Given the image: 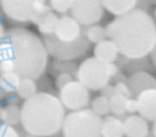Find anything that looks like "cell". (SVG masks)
<instances>
[{"instance_id":"277c9868","label":"cell","mask_w":156,"mask_h":137,"mask_svg":"<svg viewBox=\"0 0 156 137\" xmlns=\"http://www.w3.org/2000/svg\"><path fill=\"white\" fill-rule=\"evenodd\" d=\"M101 116L83 108L65 115L62 124L63 137H101Z\"/></svg>"},{"instance_id":"7a4b0ae2","label":"cell","mask_w":156,"mask_h":137,"mask_svg":"<svg viewBox=\"0 0 156 137\" xmlns=\"http://www.w3.org/2000/svg\"><path fill=\"white\" fill-rule=\"evenodd\" d=\"M48 52L40 39L26 28H12L0 41V58L12 60L21 78H40L48 65Z\"/></svg>"},{"instance_id":"cb8c5ba5","label":"cell","mask_w":156,"mask_h":137,"mask_svg":"<svg viewBox=\"0 0 156 137\" xmlns=\"http://www.w3.org/2000/svg\"><path fill=\"white\" fill-rule=\"evenodd\" d=\"M91 109L93 113H96L99 116H104L110 113V104H108V99L106 97H97L93 99L91 104Z\"/></svg>"},{"instance_id":"4fadbf2b","label":"cell","mask_w":156,"mask_h":137,"mask_svg":"<svg viewBox=\"0 0 156 137\" xmlns=\"http://www.w3.org/2000/svg\"><path fill=\"white\" fill-rule=\"evenodd\" d=\"M155 78L144 71H135L127 80V86L132 95H139L141 92L155 86Z\"/></svg>"},{"instance_id":"3957f363","label":"cell","mask_w":156,"mask_h":137,"mask_svg":"<svg viewBox=\"0 0 156 137\" xmlns=\"http://www.w3.org/2000/svg\"><path fill=\"white\" fill-rule=\"evenodd\" d=\"M20 109L22 128L37 137H51L61 131L66 115L59 99L46 92L25 100Z\"/></svg>"},{"instance_id":"7c38bea8","label":"cell","mask_w":156,"mask_h":137,"mask_svg":"<svg viewBox=\"0 0 156 137\" xmlns=\"http://www.w3.org/2000/svg\"><path fill=\"white\" fill-rule=\"evenodd\" d=\"M126 137H147L149 134L148 121L140 115H130L122 122Z\"/></svg>"},{"instance_id":"d4e9b609","label":"cell","mask_w":156,"mask_h":137,"mask_svg":"<svg viewBox=\"0 0 156 137\" xmlns=\"http://www.w3.org/2000/svg\"><path fill=\"white\" fill-rule=\"evenodd\" d=\"M73 0H48V5L51 8L52 12L59 14H64L70 11Z\"/></svg>"},{"instance_id":"d6a6232c","label":"cell","mask_w":156,"mask_h":137,"mask_svg":"<svg viewBox=\"0 0 156 137\" xmlns=\"http://www.w3.org/2000/svg\"><path fill=\"white\" fill-rule=\"evenodd\" d=\"M150 58H151L153 64H154V65H155V67H156V46H155V48L153 49V51L150 52Z\"/></svg>"},{"instance_id":"484cf974","label":"cell","mask_w":156,"mask_h":137,"mask_svg":"<svg viewBox=\"0 0 156 137\" xmlns=\"http://www.w3.org/2000/svg\"><path fill=\"white\" fill-rule=\"evenodd\" d=\"M0 137H20L18 130L13 125L0 123Z\"/></svg>"},{"instance_id":"e575fe53","label":"cell","mask_w":156,"mask_h":137,"mask_svg":"<svg viewBox=\"0 0 156 137\" xmlns=\"http://www.w3.org/2000/svg\"><path fill=\"white\" fill-rule=\"evenodd\" d=\"M7 97V93L1 87H0V100H2V99H6Z\"/></svg>"},{"instance_id":"d590c367","label":"cell","mask_w":156,"mask_h":137,"mask_svg":"<svg viewBox=\"0 0 156 137\" xmlns=\"http://www.w3.org/2000/svg\"><path fill=\"white\" fill-rule=\"evenodd\" d=\"M153 135H154V137H156V120L154 121V124H153Z\"/></svg>"},{"instance_id":"2e32d148","label":"cell","mask_w":156,"mask_h":137,"mask_svg":"<svg viewBox=\"0 0 156 137\" xmlns=\"http://www.w3.org/2000/svg\"><path fill=\"white\" fill-rule=\"evenodd\" d=\"M104 9L111 14L120 16L136 7L137 0H100Z\"/></svg>"},{"instance_id":"f546056e","label":"cell","mask_w":156,"mask_h":137,"mask_svg":"<svg viewBox=\"0 0 156 137\" xmlns=\"http://www.w3.org/2000/svg\"><path fill=\"white\" fill-rule=\"evenodd\" d=\"M100 92H101V95H103V97H106L107 99H110L111 97H113V95L115 94L114 86H110L108 84L105 86V87H103V88L100 90Z\"/></svg>"},{"instance_id":"ba28073f","label":"cell","mask_w":156,"mask_h":137,"mask_svg":"<svg viewBox=\"0 0 156 137\" xmlns=\"http://www.w3.org/2000/svg\"><path fill=\"white\" fill-rule=\"evenodd\" d=\"M70 13L82 27L96 25L104 15V7L100 0H75Z\"/></svg>"},{"instance_id":"ac0fdd59","label":"cell","mask_w":156,"mask_h":137,"mask_svg":"<svg viewBox=\"0 0 156 137\" xmlns=\"http://www.w3.org/2000/svg\"><path fill=\"white\" fill-rule=\"evenodd\" d=\"M0 120L2 123L15 125L19 124L21 121V109L18 104H7L2 107L0 113Z\"/></svg>"},{"instance_id":"30bf717a","label":"cell","mask_w":156,"mask_h":137,"mask_svg":"<svg viewBox=\"0 0 156 137\" xmlns=\"http://www.w3.org/2000/svg\"><path fill=\"white\" fill-rule=\"evenodd\" d=\"M83 34V27L72 16L63 15L58 18L54 30V36L62 42H73Z\"/></svg>"},{"instance_id":"4316f807","label":"cell","mask_w":156,"mask_h":137,"mask_svg":"<svg viewBox=\"0 0 156 137\" xmlns=\"http://www.w3.org/2000/svg\"><path fill=\"white\" fill-rule=\"evenodd\" d=\"M71 80H73V77L69 73H59L57 74V77L55 79V84H56V87L61 90L63 86H65L66 84H69Z\"/></svg>"},{"instance_id":"f1b7e54d","label":"cell","mask_w":156,"mask_h":137,"mask_svg":"<svg viewBox=\"0 0 156 137\" xmlns=\"http://www.w3.org/2000/svg\"><path fill=\"white\" fill-rule=\"evenodd\" d=\"M126 111H128L130 114H134L135 111H137V102L136 99L128 98L126 101V107H125Z\"/></svg>"},{"instance_id":"9a60e30c","label":"cell","mask_w":156,"mask_h":137,"mask_svg":"<svg viewBox=\"0 0 156 137\" xmlns=\"http://www.w3.org/2000/svg\"><path fill=\"white\" fill-rule=\"evenodd\" d=\"M57 20H58V16L56 15V13H54L51 9H49V11L39 15L33 21V23L37 27L39 32L43 36H47V35H52L54 34Z\"/></svg>"},{"instance_id":"7402d4cb","label":"cell","mask_w":156,"mask_h":137,"mask_svg":"<svg viewBox=\"0 0 156 137\" xmlns=\"http://www.w3.org/2000/svg\"><path fill=\"white\" fill-rule=\"evenodd\" d=\"M78 66L72 63L71 60H59L55 59L51 64L52 73H69L72 77H76V72H77Z\"/></svg>"},{"instance_id":"8d00e7d4","label":"cell","mask_w":156,"mask_h":137,"mask_svg":"<svg viewBox=\"0 0 156 137\" xmlns=\"http://www.w3.org/2000/svg\"><path fill=\"white\" fill-rule=\"evenodd\" d=\"M1 109H2V107H1V104H0V113H1Z\"/></svg>"},{"instance_id":"ffe728a7","label":"cell","mask_w":156,"mask_h":137,"mask_svg":"<svg viewBox=\"0 0 156 137\" xmlns=\"http://www.w3.org/2000/svg\"><path fill=\"white\" fill-rule=\"evenodd\" d=\"M20 77L15 72H6L0 74V87L6 93H14L20 83Z\"/></svg>"},{"instance_id":"e0dca14e","label":"cell","mask_w":156,"mask_h":137,"mask_svg":"<svg viewBox=\"0 0 156 137\" xmlns=\"http://www.w3.org/2000/svg\"><path fill=\"white\" fill-rule=\"evenodd\" d=\"M101 137H124V125L115 116H106L101 123Z\"/></svg>"},{"instance_id":"5bb4252c","label":"cell","mask_w":156,"mask_h":137,"mask_svg":"<svg viewBox=\"0 0 156 137\" xmlns=\"http://www.w3.org/2000/svg\"><path fill=\"white\" fill-rule=\"evenodd\" d=\"M120 53L114 42L110 39H105L96 43L93 48V57L104 63H114Z\"/></svg>"},{"instance_id":"5b68a950","label":"cell","mask_w":156,"mask_h":137,"mask_svg":"<svg viewBox=\"0 0 156 137\" xmlns=\"http://www.w3.org/2000/svg\"><path fill=\"white\" fill-rule=\"evenodd\" d=\"M117 72L118 67L113 63H104L94 57H89L77 67L76 78L87 90L100 91Z\"/></svg>"},{"instance_id":"6da1fadb","label":"cell","mask_w":156,"mask_h":137,"mask_svg":"<svg viewBox=\"0 0 156 137\" xmlns=\"http://www.w3.org/2000/svg\"><path fill=\"white\" fill-rule=\"evenodd\" d=\"M120 55L128 59H141L156 46V23L149 13L134 8L117 16L105 28Z\"/></svg>"},{"instance_id":"d6986e66","label":"cell","mask_w":156,"mask_h":137,"mask_svg":"<svg viewBox=\"0 0 156 137\" xmlns=\"http://www.w3.org/2000/svg\"><path fill=\"white\" fill-rule=\"evenodd\" d=\"M15 93L20 99L27 100V99L32 98L33 95H35L37 93V86L35 84L34 79L21 78Z\"/></svg>"},{"instance_id":"52a82bcc","label":"cell","mask_w":156,"mask_h":137,"mask_svg":"<svg viewBox=\"0 0 156 137\" xmlns=\"http://www.w3.org/2000/svg\"><path fill=\"white\" fill-rule=\"evenodd\" d=\"M42 41L48 55L59 60H73L85 55L90 46V42L84 34L73 42H62L54 35L43 36Z\"/></svg>"},{"instance_id":"8992f818","label":"cell","mask_w":156,"mask_h":137,"mask_svg":"<svg viewBox=\"0 0 156 137\" xmlns=\"http://www.w3.org/2000/svg\"><path fill=\"white\" fill-rule=\"evenodd\" d=\"M0 6L8 19L16 22H33L39 15L51 9L47 0H0Z\"/></svg>"},{"instance_id":"74e56055","label":"cell","mask_w":156,"mask_h":137,"mask_svg":"<svg viewBox=\"0 0 156 137\" xmlns=\"http://www.w3.org/2000/svg\"><path fill=\"white\" fill-rule=\"evenodd\" d=\"M154 13H155V19H156V8H155V12H154Z\"/></svg>"},{"instance_id":"4dcf8cb0","label":"cell","mask_w":156,"mask_h":137,"mask_svg":"<svg viewBox=\"0 0 156 137\" xmlns=\"http://www.w3.org/2000/svg\"><path fill=\"white\" fill-rule=\"evenodd\" d=\"M6 101L8 102V104H18L20 98L18 95H9V97H6Z\"/></svg>"},{"instance_id":"1f68e13d","label":"cell","mask_w":156,"mask_h":137,"mask_svg":"<svg viewBox=\"0 0 156 137\" xmlns=\"http://www.w3.org/2000/svg\"><path fill=\"white\" fill-rule=\"evenodd\" d=\"M18 132H19L20 137H37L35 136V135H33V134H30V132H27L23 128H22V130H18Z\"/></svg>"},{"instance_id":"44dd1931","label":"cell","mask_w":156,"mask_h":137,"mask_svg":"<svg viewBox=\"0 0 156 137\" xmlns=\"http://www.w3.org/2000/svg\"><path fill=\"white\" fill-rule=\"evenodd\" d=\"M83 34L85 35V37L87 39V41L90 43H98L103 39H107L106 37V30L103 26L99 25H92V26L85 27V29H83Z\"/></svg>"},{"instance_id":"9c48e42d","label":"cell","mask_w":156,"mask_h":137,"mask_svg":"<svg viewBox=\"0 0 156 137\" xmlns=\"http://www.w3.org/2000/svg\"><path fill=\"white\" fill-rule=\"evenodd\" d=\"M58 99L64 108L79 111L86 108L90 102V92L78 80H71L59 90Z\"/></svg>"},{"instance_id":"83f0119b","label":"cell","mask_w":156,"mask_h":137,"mask_svg":"<svg viewBox=\"0 0 156 137\" xmlns=\"http://www.w3.org/2000/svg\"><path fill=\"white\" fill-rule=\"evenodd\" d=\"M114 91H115V94L124 95L126 98L132 97V93H130L129 88H128L127 84H125V83H118L117 85L114 86Z\"/></svg>"},{"instance_id":"f35d334b","label":"cell","mask_w":156,"mask_h":137,"mask_svg":"<svg viewBox=\"0 0 156 137\" xmlns=\"http://www.w3.org/2000/svg\"><path fill=\"white\" fill-rule=\"evenodd\" d=\"M154 87H155V88H156V81H155V86H154Z\"/></svg>"},{"instance_id":"8fae6325","label":"cell","mask_w":156,"mask_h":137,"mask_svg":"<svg viewBox=\"0 0 156 137\" xmlns=\"http://www.w3.org/2000/svg\"><path fill=\"white\" fill-rule=\"evenodd\" d=\"M137 113L147 121L156 120V88H148L136 97Z\"/></svg>"},{"instance_id":"836d02e7","label":"cell","mask_w":156,"mask_h":137,"mask_svg":"<svg viewBox=\"0 0 156 137\" xmlns=\"http://www.w3.org/2000/svg\"><path fill=\"white\" fill-rule=\"evenodd\" d=\"M5 28H4V26H2V23L0 22V41L4 39V36H5Z\"/></svg>"},{"instance_id":"603a6c76","label":"cell","mask_w":156,"mask_h":137,"mask_svg":"<svg viewBox=\"0 0 156 137\" xmlns=\"http://www.w3.org/2000/svg\"><path fill=\"white\" fill-rule=\"evenodd\" d=\"M126 97L120 95V94H114L113 97L108 99V104H110V111L114 115H122L125 114V107H126Z\"/></svg>"}]
</instances>
